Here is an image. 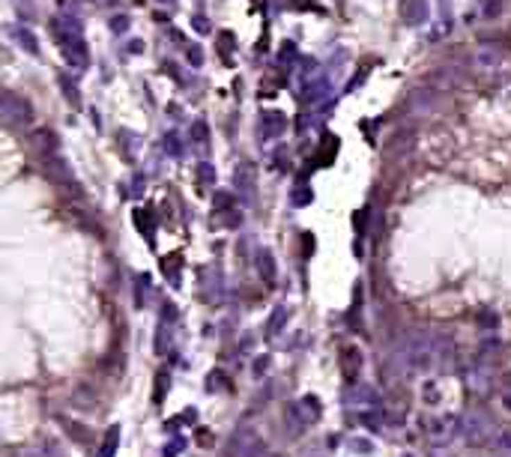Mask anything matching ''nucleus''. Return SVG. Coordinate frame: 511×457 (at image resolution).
<instances>
[{
  "label": "nucleus",
  "mask_w": 511,
  "mask_h": 457,
  "mask_svg": "<svg viewBox=\"0 0 511 457\" xmlns=\"http://www.w3.org/2000/svg\"><path fill=\"white\" fill-rule=\"evenodd\" d=\"M496 449H503L505 454H511V431H505L503 436H499V442H496Z\"/></svg>",
  "instance_id": "423d86ee"
},
{
  "label": "nucleus",
  "mask_w": 511,
  "mask_h": 457,
  "mask_svg": "<svg viewBox=\"0 0 511 457\" xmlns=\"http://www.w3.org/2000/svg\"><path fill=\"white\" fill-rule=\"evenodd\" d=\"M308 457H323V454H308Z\"/></svg>",
  "instance_id": "1a4fd4ad"
},
{
  "label": "nucleus",
  "mask_w": 511,
  "mask_h": 457,
  "mask_svg": "<svg viewBox=\"0 0 511 457\" xmlns=\"http://www.w3.org/2000/svg\"><path fill=\"white\" fill-rule=\"evenodd\" d=\"M457 431H460L457 415H443V419H437L434 424H430V440L446 445V442H452V440H455Z\"/></svg>",
  "instance_id": "7ed1b4c3"
},
{
  "label": "nucleus",
  "mask_w": 511,
  "mask_h": 457,
  "mask_svg": "<svg viewBox=\"0 0 511 457\" xmlns=\"http://www.w3.org/2000/svg\"><path fill=\"white\" fill-rule=\"evenodd\" d=\"M263 440L254 431V424H239L234 433L225 440V457H260L263 454Z\"/></svg>",
  "instance_id": "f257e3e1"
},
{
  "label": "nucleus",
  "mask_w": 511,
  "mask_h": 457,
  "mask_svg": "<svg viewBox=\"0 0 511 457\" xmlns=\"http://www.w3.org/2000/svg\"><path fill=\"white\" fill-rule=\"evenodd\" d=\"M260 457H278V454H275V451H269V449H263V454H260Z\"/></svg>",
  "instance_id": "6e6552de"
},
{
  "label": "nucleus",
  "mask_w": 511,
  "mask_h": 457,
  "mask_svg": "<svg viewBox=\"0 0 511 457\" xmlns=\"http://www.w3.org/2000/svg\"><path fill=\"white\" fill-rule=\"evenodd\" d=\"M282 320H284V308H278V314H273V320H269V329L278 332V326H282Z\"/></svg>",
  "instance_id": "0eeeda50"
},
{
  "label": "nucleus",
  "mask_w": 511,
  "mask_h": 457,
  "mask_svg": "<svg viewBox=\"0 0 511 457\" xmlns=\"http://www.w3.org/2000/svg\"><path fill=\"white\" fill-rule=\"evenodd\" d=\"M0 117L9 126H22L30 120V108L24 102H18L15 96H0Z\"/></svg>",
  "instance_id": "f03ea898"
},
{
  "label": "nucleus",
  "mask_w": 511,
  "mask_h": 457,
  "mask_svg": "<svg viewBox=\"0 0 511 457\" xmlns=\"http://www.w3.org/2000/svg\"><path fill=\"white\" fill-rule=\"evenodd\" d=\"M359 365H362V356H359L356 347H350V350H344V374H347V380H356Z\"/></svg>",
  "instance_id": "20e7f679"
},
{
  "label": "nucleus",
  "mask_w": 511,
  "mask_h": 457,
  "mask_svg": "<svg viewBox=\"0 0 511 457\" xmlns=\"http://www.w3.org/2000/svg\"><path fill=\"white\" fill-rule=\"evenodd\" d=\"M257 266H260V275H263V281L273 284L275 281V260H273V254L263 251V254H260V260H257Z\"/></svg>",
  "instance_id": "39448f33"
}]
</instances>
